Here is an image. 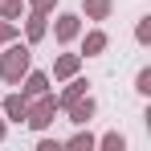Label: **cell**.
<instances>
[{"label":"cell","instance_id":"6da1fadb","mask_svg":"<svg viewBox=\"0 0 151 151\" xmlns=\"http://www.w3.org/2000/svg\"><path fill=\"white\" fill-rule=\"evenodd\" d=\"M0 82H8V86H21V78L29 74V65H33V45L29 41H8V45H0Z\"/></svg>","mask_w":151,"mask_h":151},{"label":"cell","instance_id":"7a4b0ae2","mask_svg":"<svg viewBox=\"0 0 151 151\" xmlns=\"http://www.w3.org/2000/svg\"><path fill=\"white\" fill-rule=\"evenodd\" d=\"M57 110H61V106H57V94H53V90H45V94L29 98V110H25V127L41 135V131H49V127H53Z\"/></svg>","mask_w":151,"mask_h":151},{"label":"cell","instance_id":"3957f363","mask_svg":"<svg viewBox=\"0 0 151 151\" xmlns=\"http://www.w3.org/2000/svg\"><path fill=\"white\" fill-rule=\"evenodd\" d=\"M82 37V12H57L53 17V41L57 45H74Z\"/></svg>","mask_w":151,"mask_h":151},{"label":"cell","instance_id":"277c9868","mask_svg":"<svg viewBox=\"0 0 151 151\" xmlns=\"http://www.w3.org/2000/svg\"><path fill=\"white\" fill-rule=\"evenodd\" d=\"M78 41H82V57H102L106 45H110V37H106V29H102V25H94L90 33L82 29V37H78Z\"/></svg>","mask_w":151,"mask_h":151},{"label":"cell","instance_id":"5b68a950","mask_svg":"<svg viewBox=\"0 0 151 151\" xmlns=\"http://www.w3.org/2000/svg\"><path fill=\"white\" fill-rule=\"evenodd\" d=\"M65 114H70V123H74V127H90V119L98 114V102L90 98V94H82V98H74L70 106H65Z\"/></svg>","mask_w":151,"mask_h":151},{"label":"cell","instance_id":"8992f818","mask_svg":"<svg viewBox=\"0 0 151 151\" xmlns=\"http://www.w3.org/2000/svg\"><path fill=\"white\" fill-rule=\"evenodd\" d=\"M82 61H86V57H82V53H57V57H53V82H65V78H74V74H82Z\"/></svg>","mask_w":151,"mask_h":151},{"label":"cell","instance_id":"52a82bcc","mask_svg":"<svg viewBox=\"0 0 151 151\" xmlns=\"http://www.w3.org/2000/svg\"><path fill=\"white\" fill-rule=\"evenodd\" d=\"M45 37H49V17L29 8V17H25V41H29V45H41Z\"/></svg>","mask_w":151,"mask_h":151},{"label":"cell","instance_id":"ba28073f","mask_svg":"<svg viewBox=\"0 0 151 151\" xmlns=\"http://www.w3.org/2000/svg\"><path fill=\"white\" fill-rule=\"evenodd\" d=\"M49 86H53V78L45 74V70H33V65H29V74L21 78V94H25V98H37V94H45Z\"/></svg>","mask_w":151,"mask_h":151},{"label":"cell","instance_id":"9c48e42d","mask_svg":"<svg viewBox=\"0 0 151 151\" xmlns=\"http://www.w3.org/2000/svg\"><path fill=\"white\" fill-rule=\"evenodd\" d=\"M25 110H29V98L17 90V94H4L0 98V114L8 119V123H25Z\"/></svg>","mask_w":151,"mask_h":151},{"label":"cell","instance_id":"30bf717a","mask_svg":"<svg viewBox=\"0 0 151 151\" xmlns=\"http://www.w3.org/2000/svg\"><path fill=\"white\" fill-rule=\"evenodd\" d=\"M61 86H65V90L57 94V106H61V110H65V106H70V102H74V98H82V94H90V78H82V74H74V78H65Z\"/></svg>","mask_w":151,"mask_h":151},{"label":"cell","instance_id":"8fae6325","mask_svg":"<svg viewBox=\"0 0 151 151\" xmlns=\"http://www.w3.org/2000/svg\"><path fill=\"white\" fill-rule=\"evenodd\" d=\"M110 12H114V0H82V21H110Z\"/></svg>","mask_w":151,"mask_h":151},{"label":"cell","instance_id":"7c38bea8","mask_svg":"<svg viewBox=\"0 0 151 151\" xmlns=\"http://www.w3.org/2000/svg\"><path fill=\"white\" fill-rule=\"evenodd\" d=\"M94 143H98V139H94V135H90L86 127H78L74 135L65 139V147H74V151H94Z\"/></svg>","mask_w":151,"mask_h":151},{"label":"cell","instance_id":"4fadbf2b","mask_svg":"<svg viewBox=\"0 0 151 151\" xmlns=\"http://www.w3.org/2000/svg\"><path fill=\"white\" fill-rule=\"evenodd\" d=\"M94 147H102V151H127V135H123V131H106Z\"/></svg>","mask_w":151,"mask_h":151},{"label":"cell","instance_id":"5bb4252c","mask_svg":"<svg viewBox=\"0 0 151 151\" xmlns=\"http://www.w3.org/2000/svg\"><path fill=\"white\" fill-rule=\"evenodd\" d=\"M21 12H25V0H0V17L4 21H21Z\"/></svg>","mask_w":151,"mask_h":151},{"label":"cell","instance_id":"9a60e30c","mask_svg":"<svg viewBox=\"0 0 151 151\" xmlns=\"http://www.w3.org/2000/svg\"><path fill=\"white\" fill-rule=\"evenodd\" d=\"M135 94H143V98H151V65H143V70L135 74Z\"/></svg>","mask_w":151,"mask_h":151},{"label":"cell","instance_id":"2e32d148","mask_svg":"<svg viewBox=\"0 0 151 151\" xmlns=\"http://www.w3.org/2000/svg\"><path fill=\"white\" fill-rule=\"evenodd\" d=\"M17 37H21V25H17V21H4V17H0V45L17 41Z\"/></svg>","mask_w":151,"mask_h":151},{"label":"cell","instance_id":"e0dca14e","mask_svg":"<svg viewBox=\"0 0 151 151\" xmlns=\"http://www.w3.org/2000/svg\"><path fill=\"white\" fill-rule=\"evenodd\" d=\"M135 41H139V45H151V17H139V25H135Z\"/></svg>","mask_w":151,"mask_h":151},{"label":"cell","instance_id":"ac0fdd59","mask_svg":"<svg viewBox=\"0 0 151 151\" xmlns=\"http://www.w3.org/2000/svg\"><path fill=\"white\" fill-rule=\"evenodd\" d=\"M57 4H61V0H25V8H33V12H45V17H49V12H57Z\"/></svg>","mask_w":151,"mask_h":151},{"label":"cell","instance_id":"d6986e66","mask_svg":"<svg viewBox=\"0 0 151 151\" xmlns=\"http://www.w3.org/2000/svg\"><path fill=\"white\" fill-rule=\"evenodd\" d=\"M61 147V139H49L45 131H41V139H37V151H57Z\"/></svg>","mask_w":151,"mask_h":151},{"label":"cell","instance_id":"ffe728a7","mask_svg":"<svg viewBox=\"0 0 151 151\" xmlns=\"http://www.w3.org/2000/svg\"><path fill=\"white\" fill-rule=\"evenodd\" d=\"M4 139H8V119L0 114V143H4Z\"/></svg>","mask_w":151,"mask_h":151}]
</instances>
